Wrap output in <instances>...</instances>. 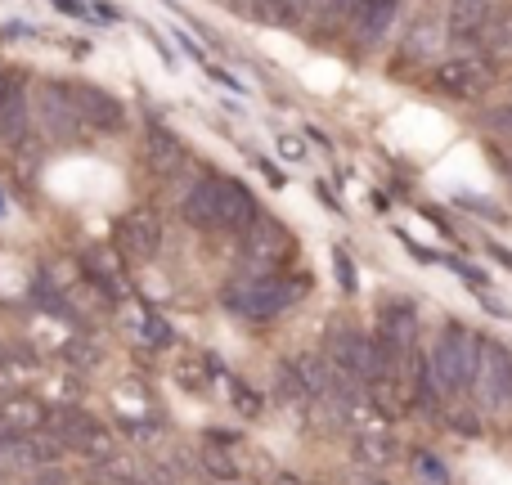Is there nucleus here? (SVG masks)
I'll use <instances>...</instances> for the list:
<instances>
[{
	"label": "nucleus",
	"instance_id": "20",
	"mask_svg": "<svg viewBox=\"0 0 512 485\" xmlns=\"http://www.w3.org/2000/svg\"><path fill=\"white\" fill-rule=\"evenodd\" d=\"M481 126H486V131H495V135H512V104L486 108V113H481Z\"/></svg>",
	"mask_w": 512,
	"mask_h": 485
},
{
	"label": "nucleus",
	"instance_id": "22",
	"mask_svg": "<svg viewBox=\"0 0 512 485\" xmlns=\"http://www.w3.org/2000/svg\"><path fill=\"white\" fill-rule=\"evenodd\" d=\"M333 265H337V279H342V292H355V265H351V256L337 247L333 252Z\"/></svg>",
	"mask_w": 512,
	"mask_h": 485
},
{
	"label": "nucleus",
	"instance_id": "27",
	"mask_svg": "<svg viewBox=\"0 0 512 485\" xmlns=\"http://www.w3.org/2000/svg\"><path fill=\"white\" fill-rule=\"evenodd\" d=\"M149 342H158V346L171 342V328L162 324V319H149Z\"/></svg>",
	"mask_w": 512,
	"mask_h": 485
},
{
	"label": "nucleus",
	"instance_id": "5",
	"mask_svg": "<svg viewBox=\"0 0 512 485\" xmlns=\"http://www.w3.org/2000/svg\"><path fill=\"white\" fill-rule=\"evenodd\" d=\"M477 396L490 409H512V346L481 333V364H477Z\"/></svg>",
	"mask_w": 512,
	"mask_h": 485
},
{
	"label": "nucleus",
	"instance_id": "14",
	"mask_svg": "<svg viewBox=\"0 0 512 485\" xmlns=\"http://www.w3.org/2000/svg\"><path fill=\"white\" fill-rule=\"evenodd\" d=\"M481 59L495 72H512V14H504V9H499V18L490 23L486 41H481Z\"/></svg>",
	"mask_w": 512,
	"mask_h": 485
},
{
	"label": "nucleus",
	"instance_id": "11",
	"mask_svg": "<svg viewBox=\"0 0 512 485\" xmlns=\"http://www.w3.org/2000/svg\"><path fill=\"white\" fill-rule=\"evenodd\" d=\"M400 0H360V9L351 14V36L360 45H378L387 36V27L396 23Z\"/></svg>",
	"mask_w": 512,
	"mask_h": 485
},
{
	"label": "nucleus",
	"instance_id": "25",
	"mask_svg": "<svg viewBox=\"0 0 512 485\" xmlns=\"http://www.w3.org/2000/svg\"><path fill=\"white\" fill-rule=\"evenodd\" d=\"M207 468H212V472H216V477H221V481H234V463L225 459L221 450H207Z\"/></svg>",
	"mask_w": 512,
	"mask_h": 485
},
{
	"label": "nucleus",
	"instance_id": "26",
	"mask_svg": "<svg viewBox=\"0 0 512 485\" xmlns=\"http://www.w3.org/2000/svg\"><path fill=\"white\" fill-rule=\"evenodd\" d=\"M310 5H315V0H283V9H288V23H301V18L310 14Z\"/></svg>",
	"mask_w": 512,
	"mask_h": 485
},
{
	"label": "nucleus",
	"instance_id": "34",
	"mask_svg": "<svg viewBox=\"0 0 512 485\" xmlns=\"http://www.w3.org/2000/svg\"><path fill=\"white\" fill-rule=\"evenodd\" d=\"M0 207H5V198H0Z\"/></svg>",
	"mask_w": 512,
	"mask_h": 485
},
{
	"label": "nucleus",
	"instance_id": "4",
	"mask_svg": "<svg viewBox=\"0 0 512 485\" xmlns=\"http://www.w3.org/2000/svg\"><path fill=\"white\" fill-rule=\"evenodd\" d=\"M499 72L490 68L481 54H454V59L436 63L432 72V90L441 99H454V104H477V99H486L490 90H495Z\"/></svg>",
	"mask_w": 512,
	"mask_h": 485
},
{
	"label": "nucleus",
	"instance_id": "28",
	"mask_svg": "<svg viewBox=\"0 0 512 485\" xmlns=\"http://www.w3.org/2000/svg\"><path fill=\"white\" fill-rule=\"evenodd\" d=\"M459 203L468 207V212H481V216H490V221H495V216H499L495 207H490V203H477V198H459Z\"/></svg>",
	"mask_w": 512,
	"mask_h": 485
},
{
	"label": "nucleus",
	"instance_id": "15",
	"mask_svg": "<svg viewBox=\"0 0 512 485\" xmlns=\"http://www.w3.org/2000/svg\"><path fill=\"white\" fill-rule=\"evenodd\" d=\"M27 131V99H23V86L9 81L5 95H0V140H18Z\"/></svg>",
	"mask_w": 512,
	"mask_h": 485
},
{
	"label": "nucleus",
	"instance_id": "2",
	"mask_svg": "<svg viewBox=\"0 0 512 485\" xmlns=\"http://www.w3.org/2000/svg\"><path fill=\"white\" fill-rule=\"evenodd\" d=\"M432 378L450 396H472L477 391V364H481V333H472L463 319H445L432 342Z\"/></svg>",
	"mask_w": 512,
	"mask_h": 485
},
{
	"label": "nucleus",
	"instance_id": "8",
	"mask_svg": "<svg viewBox=\"0 0 512 485\" xmlns=\"http://www.w3.org/2000/svg\"><path fill=\"white\" fill-rule=\"evenodd\" d=\"M63 95H68V104L77 108V117L86 126H95V131H122V122H126L122 104H117L113 95H104L99 86H90V81H68Z\"/></svg>",
	"mask_w": 512,
	"mask_h": 485
},
{
	"label": "nucleus",
	"instance_id": "10",
	"mask_svg": "<svg viewBox=\"0 0 512 485\" xmlns=\"http://www.w3.org/2000/svg\"><path fill=\"white\" fill-rule=\"evenodd\" d=\"M117 239H122V252L131 261H153L162 247V225L153 212H131L122 221V230H117Z\"/></svg>",
	"mask_w": 512,
	"mask_h": 485
},
{
	"label": "nucleus",
	"instance_id": "9",
	"mask_svg": "<svg viewBox=\"0 0 512 485\" xmlns=\"http://www.w3.org/2000/svg\"><path fill=\"white\" fill-rule=\"evenodd\" d=\"M328 360H333V369H342L346 378L369 387L373 382V337L355 333V328H333V337H328Z\"/></svg>",
	"mask_w": 512,
	"mask_h": 485
},
{
	"label": "nucleus",
	"instance_id": "12",
	"mask_svg": "<svg viewBox=\"0 0 512 485\" xmlns=\"http://www.w3.org/2000/svg\"><path fill=\"white\" fill-rule=\"evenodd\" d=\"M378 337H387V342L414 351V337H418V306L414 301H405V297L387 301V306L378 310Z\"/></svg>",
	"mask_w": 512,
	"mask_h": 485
},
{
	"label": "nucleus",
	"instance_id": "31",
	"mask_svg": "<svg viewBox=\"0 0 512 485\" xmlns=\"http://www.w3.org/2000/svg\"><path fill=\"white\" fill-rule=\"evenodd\" d=\"M355 485H387L382 477H355Z\"/></svg>",
	"mask_w": 512,
	"mask_h": 485
},
{
	"label": "nucleus",
	"instance_id": "18",
	"mask_svg": "<svg viewBox=\"0 0 512 485\" xmlns=\"http://www.w3.org/2000/svg\"><path fill=\"white\" fill-rule=\"evenodd\" d=\"M414 477L423 485H450V468H445V459H436V454L418 450L414 454Z\"/></svg>",
	"mask_w": 512,
	"mask_h": 485
},
{
	"label": "nucleus",
	"instance_id": "6",
	"mask_svg": "<svg viewBox=\"0 0 512 485\" xmlns=\"http://www.w3.org/2000/svg\"><path fill=\"white\" fill-rule=\"evenodd\" d=\"M288 252H292V239L274 216H256L243 230V265H252V274H279Z\"/></svg>",
	"mask_w": 512,
	"mask_h": 485
},
{
	"label": "nucleus",
	"instance_id": "1",
	"mask_svg": "<svg viewBox=\"0 0 512 485\" xmlns=\"http://www.w3.org/2000/svg\"><path fill=\"white\" fill-rule=\"evenodd\" d=\"M185 216L198 225V230H230V234H243L248 225L261 216L256 207L252 189L234 176H207L189 189L185 198Z\"/></svg>",
	"mask_w": 512,
	"mask_h": 485
},
{
	"label": "nucleus",
	"instance_id": "32",
	"mask_svg": "<svg viewBox=\"0 0 512 485\" xmlns=\"http://www.w3.org/2000/svg\"><path fill=\"white\" fill-rule=\"evenodd\" d=\"M274 485H301L297 477H279V481H274Z\"/></svg>",
	"mask_w": 512,
	"mask_h": 485
},
{
	"label": "nucleus",
	"instance_id": "19",
	"mask_svg": "<svg viewBox=\"0 0 512 485\" xmlns=\"http://www.w3.org/2000/svg\"><path fill=\"white\" fill-rule=\"evenodd\" d=\"M355 454H360L364 463H373V468H382V463L396 459V450H391L387 436H360V441H355Z\"/></svg>",
	"mask_w": 512,
	"mask_h": 485
},
{
	"label": "nucleus",
	"instance_id": "21",
	"mask_svg": "<svg viewBox=\"0 0 512 485\" xmlns=\"http://www.w3.org/2000/svg\"><path fill=\"white\" fill-rule=\"evenodd\" d=\"M360 9V0H324L328 23H351V14Z\"/></svg>",
	"mask_w": 512,
	"mask_h": 485
},
{
	"label": "nucleus",
	"instance_id": "24",
	"mask_svg": "<svg viewBox=\"0 0 512 485\" xmlns=\"http://www.w3.org/2000/svg\"><path fill=\"white\" fill-rule=\"evenodd\" d=\"M279 153L288 162H306V144H301L297 135H279Z\"/></svg>",
	"mask_w": 512,
	"mask_h": 485
},
{
	"label": "nucleus",
	"instance_id": "13",
	"mask_svg": "<svg viewBox=\"0 0 512 485\" xmlns=\"http://www.w3.org/2000/svg\"><path fill=\"white\" fill-rule=\"evenodd\" d=\"M445 41H450V32H445V18H436V14L414 18V27L405 32V54H409V63L432 59L436 50H445Z\"/></svg>",
	"mask_w": 512,
	"mask_h": 485
},
{
	"label": "nucleus",
	"instance_id": "33",
	"mask_svg": "<svg viewBox=\"0 0 512 485\" xmlns=\"http://www.w3.org/2000/svg\"><path fill=\"white\" fill-rule=\"evenodd\" d=\"M5 86H9V77H0V95H5Z\"/></svg>",
	"mask_w": 512,
	"mask_h": 485
},
{
	"label": "nucleus",
	"instance_id": "23",
	"mask_svg": "<svg viewBox=\"0 0 512 485\" xmlns=\"http://www.w3.org/2000/svg\"><path fill=\"white\" fill-rule=\"evenodd\" d=\"M234 400H239V409H243L248 418L261 414V396H256V391H248V387H239V382H234Z\"/></svg>",
	"mask_w": 512,
	"mask_h": 485
},
{
	"label": "nucleus",
	"instance_id": "29",
	"mask_svg": "<svg viewBox=\"0 0 512 485\" xmlns=\"http://www.w3.org/2000/svg\"><path fill=\"white\" fill-rule=\"evenodd\" d=\"M54 5H59L63 14H72V18H90V14H86V5H77V0H54Z\"/></svg>",
	"mask_w": 512,
	"mask_h": 485
},
{
	"label": "nucleus",
	"instance_id": "30",
	"mask_svg": "<svg viewBox=\"0 0 512 485\" xmlns=\"http://www.w3.org/2000/svg\"><path fill=\"white\" fill-rule=\"evenodd\" d=\"M490 256H495V261H504V265H508V270H512V252H508V247L490 243Z\"/></svg>",
	"mask_w": 512,
	"mask_h": 485
},
{
	"label": "nucleus",
	"instance_id": "3",
	"mask_svg": "<svg viewBox=\"0 0 512 485\" xmlns=\"http://www.w3.org/2000/svg\"><path fill=\"white\" fill-rule=\"evenodd\" d=\"M306 292V279H283V274H248V279L230 283L225 301L234 315L243 319H274Z\"/></svg>",
	"mask_w": 512,
	"mask_h": 485
},
{
	"label": "nucleus",
	"instance_id": "7",
	"mask_svg": "<svg viewBox=\"0 0 512 485\" xmlns=\"http://www.w3.org/2000/svg\"><path fill=\"white\" fill-rule=\"evenodd\" d=\"M499 18V0H450L445 5V32L459 50H472V45L486 41L490 23Z\"/></svg>",
	"mask_w": 512,
	"mask_h": 485
},
{
	"label": "nucleus",
	"instance_id": "16",
	"mask_svg": "<svg viewBox=\"0 0 512 485\" xmlns=\"http://www.w3.org/2000/svg\"><path fill=\"white\" fill-rule=\"evenodd\" d=\"M41 113L50 117V131H54V135H68L72 126L81 122L77 108H72L68 95H63V86H50V90H45V95H41Z\"/></svg>",
	"mask_w": 512,
	"mask_h": 485
},
{
	"label": "nucleus",
	"instance_id": "17",
	"mask_svg": "<svg viewBox=\"0 0 512 485\" xmlns=\"http://www.w3.org/2000/svg\"><path fill=\"white\" fill-rule=\"evenodd\" d=\"M149 158L158 162V167H180V158H185V149H180V140L167 131V126L153 122L149 126Z\"/></svg>",
	"mask_w": 512,
	"mask_h": 485
}]
</instances>
